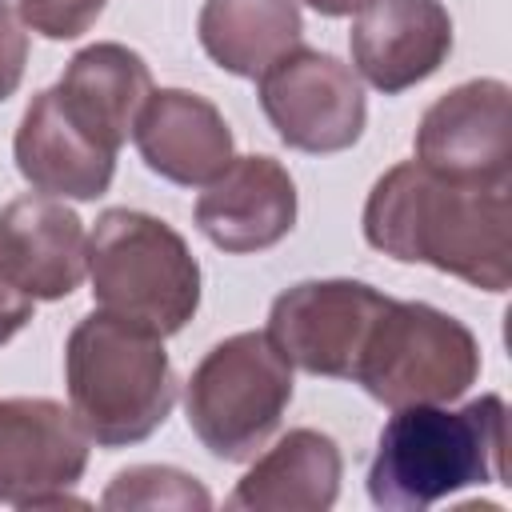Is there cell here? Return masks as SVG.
Wrapping results in <instances>:
<instances>
[{
    "label": "cell",
    "instance_id": "2",
    "mask_svg": "<svg viewBox=\"0 0 512 512\" xmlns=\"http://www.w3.org/2000/svg\"><path fill=\"white\" fill-rule=\"evenodd\" d=\"M508 404L496 392L464 408L408 404L392 408L368 464V496L388 512H424L460 488L504 480Z\"/></svg>",
    "mask_w": 512,
    "mask_h": 512
},
{
    "label": "cell",
    "instance_id": "10",
    "mask_svg": "<svg viewBox=\"0 0 512 512\" xmlns=\"http://www.w3.org/2000/svg\"><path fill=\"white\" fill-rule=\"evenodd\" d=\"M512 88L496 76L444 92L416 124V164L452 180H512Z\"/></svg>",
    "mask_w": 512,
    "mask_h": 512
},
{
    "label": "cell",
    "instance_id": "1",
    "mask_svg": "<svg viewBox=\"0 0 512 512\" xmlns=\"http://www.w3.org/2000/svg\"><path fill=\"white\" fill-rule=\"evenodd\" d=\"M364 240L500 296L512 284V180H452L400 160L364 200Z\"/></svg>",
    "mask_w": 512,
    "mask_h": 512
},
{
    "label": "cell",
    "instance_id": "7",
    "mask_svg": "<svg viewBox=\"0 0 512 512\" xmlns=\"http://www.w3.org/2000/svg\"><path fill=\"white\" fill-rule=\"evenodd\" d=\"M256 96L276 136L312 156L352 148L368 120L364 88L352 64L304 44L256 76Z\"/></svg>",
    "mask_w": 512,
    "mask_h": 512
},
{
    "label": "cell",
    "instance_id": "13",
    "mask_svg": "<svg viewBox=\"0 0 512 512\" xmlns=\"http://www.w3.org/2000/svg\"><path fill=\"white\" fill-rule=\"evenodd\" d=\"M196 228L224 252H264L296 228V184L276 156H232V164L204 184Z\"/></svg>",
    "mask_w": 512,
    "mask_h": 512
},
{
    "label": "cell",
    "instance_id": "14",
    "mask_svg": "<svg viewBox=\"0 0 512 512\" xmlns=\"http://www.w3.org/2000/svg\"><path fill=\"white\" fill-rule=\"evenodd\" d=\"M132 140L140 160L180 188L212 184L236 156V140L220 108L188 88H152L132 124Z\"/></svg>",
    "mask_w": 512,
    "mask_h": 512
},
{
    "label": "cell",
    "instance_id": "12",
    "mask_svg": "<svg viewBox=\"0 0 512 512\" xmlns=\"http://www.w3.org/2000/svg\"><path fill=\"white\" fill-rule=\"evenodd\" d=\"M348 48L352 72L396 96L440 72L452 52V16L440 0H368L356 12Z\"/></svg>",
    "mask_w": 512,
    "mask_h": 512
},
{
    "label": "cell",
    "instance_id": "17",
    "mask_svg": "<svg viewBox=\"0 0 512 512\" xmlns=\"http://www.w3.org/2000/svg\"><path fill=\"white\" fill-rule=\"evenodd\" d=\"M252 460L228 496L236 512H328L340 496L344 456L316 428H292Z\"/></svg>",
    "mask_w": 512,
    "mask_h": 512
},
{
    "label": "cell",
    "instance_id": "11",
    "mask_svg": "<svg viewBox=\"0 0 512 512\" xmlns=\"http://www.w3.org/2000/svg\"><path fill=\"white\" fill-rule=\"evenodd\" d=\"M0 272L28 300H64L88 276L84 220L44 192L16 196L0 208Z\"/></svg>",
    "mask_w": 512,
    "mask_h": 512
},
{
    "label": "cell",
    "instance_id": "3",
    "mask_svg": "<svg viewBox=\"0 0 512 512\" xmlns=\"http://www.w3.org/2000/svg\"><path fill=\"white\" fill-rule=\"evenodd\" d=\"M68 408L100 448L148 440L176 404V372L164 336L104 308L76 320L64 344Z\"/></svg>",
    "mask_w": 512,
    "mask_h": 512
},
{
    "label": "cell",
    "instance_id": "19",
    "mask_svg": "<svg viewBox=\"0 0 512 512\" xmlns=\"http://www.w3.org/2000/svg\"><path fill=\"white\" fill-rule=\"evenodd\" d=\"M104 508H176V512H208V488L168 464H136L112 476L100 496Z\"/></svg>",
    "mask_w": 512,
    "mask_h": 512
},
{
    "label": "cell",
    "instance_id": "20",
    "mask_svg": "<svg viewBox=\"0 0 512 512\" xmlns=\"http://www.w3.org/2000/svg\"><path fill=\"white\" fill-rule=\"evenodd\" d=\"M108 0H16L20 20L44 40H76L84 36Z\"/></svg>",
    "mask_w": 512,
    "mask_h": 512
},
{
    "label": "cell",
    "instance_id": "21",
    "mask_svg": "<svg viewBox=\"0 0 512 512\" xmlns=\"http://www.w3.org/2000/svg\"><path fill=\"white\" fill-rule=\"evenodd\" d=\"M24 64H28V32L20 12L0 0V104L20 88L24 80Z\"/></svg>",
    "mask_w": 512,
    "mask_h": 512
},
{
    "label": "cell",
    "instance_id": "16",
    "mask_svg": "<svg viewBox=\"0 0 512 512\" xmlns=\"http://www.w3.org/2000/svg\"><path fill=\"white\" fill-rule=\"evenodd\" d=\"M12 156L20 176L60 200H96L108 192L116 176V152L88 140L60 108L56 88H44L32 96V104L20 116Z\"/></svg>",
    "mask_w": 512,
    "mask_h": 512
},
{
    "label": "cell",
    "instance_id": "8",
    "mask_svg": "<svg viewBox=\"0 0 512 512\" xmlns=\"http://www.w3.org/2000/svg\"><path fill=\"white\" fill-rule=\"evenodd\" d=\"M392 296L364 280H300L268 308V340L312 376L352 380L360 348Z\"/></svg>",
    "mask_w": 512,
    "mask_h": 512
},
{
    "label": "cell",
    "instance_id": "23",
    "mask_svg": "<svg viewBox=\"0 0 512 512\" xmlns=\"http://www.w3.org/2000/svg\"><path fill=\"white\" fill-rule=\"evenodd\" d=\"M312 12H320V16H356L360 8H368V0H304Z\"/></svg>",
    "mask_w": 512,
    "mask_h": 512
},
{
    "label": "cell",
    "instance_id": "18",
    "mask_svg": "<svg viewBox=\"0 0 512 512\" xmlns=\"http://www.w3.org/2000/svg\"><path fill=\"white\" fill-rule=\"evenodd\" d=\"M196 32L216 68L256 80L300 44L304 20L296 0H204Z\"/></svg>",
    "mask_w": 512,
    "mask_h": 512
},
{
    "label": "cell",
    "instance_id": "4",
    "mask_svg": "<svg viewBox=\"0 0 512 512\" xmlns=\"http://www.w3.org/2000/svg\"><path fill=\"white\" fill-rule=\"evenodd\" d=\"M88 280L96 308L156 336H176L200 308V264L188 240L136 208L96 216L88 232Z\"/></svg>",
    "mask_w": 512,
    "mask_h": 512
},
{
    "label": "cell",
    "instance_id": "6",
    "mask_svg": "<svg viewBox=\"0 0 512 512\" xmlns=\"http://www.w3.org/2000/svg\"><path fill=\"white\" fill-rule=\"evenodd\" d=\"M480 376L472 328L424 300H388L376 316L352 380L384 408L460 400Z\"/></svg>",
    "mask_w": 512,
    "mask_h": 512
},
{
    "label": "cell",
    "instance_id": "5",
    "mask_svg": "<svg viewBox=\"0 0 512 512\" xmlns=\"http://www.w3.org/2000/svg\"><path fill=\"white\" fill-rule=\"evenodd\" d=\"M292 404V364L268 332H236L204 352L184 384V412L196 440L228 464L252 460Z\"/></svg>",
    "mask_w": 512,
    "mask_h": 512
},
{
    "label": "cell",
    "instance_id": "15",
    "mask_svg": "<svg viewBox=\"0 0 512 512\" xmlns=\"http://www.w3.org/2000/svg\"><path fill=\"white\" fill-rule=\"evenodd\" d=\"M148 96L152 72L144 56L116 40L80 48L56 84L64 116L108 152H120V144L132 136V124Z\"/></svg>",
    "mask_w": 512,
    "mask_h": 512
},
{
    "label": "cell",
    "instance_id": "22",
    "mask_svg": "<svg viewBox=\"0 0 512 512\" xmlns=\"http://www.w3.org/2000/svg\"><path fill=\"white\" fill-rule=\"evenodd\" d=\"M32 304H36V300H28L20 288H12V284L4 280V272H0V344H8V340L32 320Z\"/></svg>",
    "mask_w": 512,
    "mask_h": 512
},
{
    "label": "cell",
    "instance_id": "9",
    "mask_svg": "<svg viewBox=\"0 0 512 512\" xmlns=\"http://www.w3.org/2000/svg\"><path fill=\"white\" fill-rule=\"evenodd\" d=\"M88 444V432L60 400L0 396V504H76L68 488H76L88 468Z\"/></svg>",
    "mask_w": 512,
    "mask_h": 512
}]
</instances>
